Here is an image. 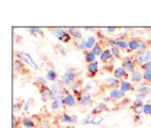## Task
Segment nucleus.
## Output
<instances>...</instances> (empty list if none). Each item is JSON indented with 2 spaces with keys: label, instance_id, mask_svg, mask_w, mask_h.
<instances>
[{
  "label": "nucleus",
  "instance_id": "26",
  "mask_svg": "<svg viewBox=\"0 0 151 128\" xmlns=\"http://www.w3.org/2000/svg\"><path fill=\"white\" fill-rule=\"evenodd\" d=\"M74 47L77 48V50L83 51V53L89 51V50H87V44H86V38H81V39H76V41H74Z\"/></svg>",
  "mask_w": 151,
  "mask_h": 128
},
{
  "label": "nucleus",
  "instance_id": "34",
  "mask_svg": "<svg viewBox=\"0 0 151 128\" xmlns=\"http://www.w3.org/2000/svg\"><path fill=\"white\" fill-rule=\"evenodd\" d=\"M103 50H105V48H103V47H102V44L99 42L97 45H94L92 51H93L94 54H96V57H100V55H102V53H103Z\"/></svg>",
  "mask_w": 151,
  "mask_h": 128
},
{
  "label": "nucleus",
  "instance_id": "25",
  "mask_svg": "<svg viewBox=\"0 0 151 128\" xmlns=\"http://www.w3.org/2000/svg\"><path fill=\"white\" fill-rule=\"evenodd\" d=\"M105 111H109V106H108L106 103H103V102H99L93 109H92V112L97 116V115H100V114H102V112H105Z\"/></svg>",
  "mask_w": 151,
  "mask_h": 128
},
{
  "label": "nucleus",
  "instance_id": "10",
  "mask_svg": "<svg viewBox=\"0 0 151 128\" xmlns=\"http://www.w3.org/2000/svg\"><path fill=\"white\" fill-rule=\"evenodd\" d=\"M63 103H64L65 108H76V106L78 105V102H77V96L73 95V93L65 95L64 99H63Z\"/></svg>",
  "mask_w": 151,
  "mask_h": 128
},
{
  "label": "nucleus",
  "instance_id": "20",
  "mask_svg": "<svg viewBox=\"0 0 151 128\" xmlns=\"http://www.w3.org/2000/svg\"><path fill=\"white\" fill-rule=\"evenodd\" d=\"M105 86L108 88V90H111V89H119L121 82H119V80H116L113 76H111V77H108V79L105 80Z\"/></svg>",
  "mask_w": 151,
  "mask_h": 128
},
{
  "label": "nucleus",
  "instance_id": "1",
  "mask_svg": "<svg viewBox=\"0 0 151 128\" xmlns=\"http://www.w3.org/2000/svg\"><path fill=\"white\" fill-rule=\"evenodd\" d=\"M15 57L19 58L26 67H29L31 70H34V72H37L39 70V66H38V63L32 58V55L29 54V53H26V51H16L15 53Z\"/></svg>",
  "mask_w": 151,
  "mask_h": 128
},
{
  "label": "nucleus",
  "instance_id": "17",
  "mask_svg": "<svg viewBox=\"0 0 151 128\" xmlns=\"http://www.w3.org/2000/svg\"><path fill=\"white\" fill-rule=\"evenodd\" d=\"M119 90L124 92L125 95L128 92H135V85L132 83L131 80H122L121 82V86H119Z\"/></svg>",
  "mask_w": 151,
  "mask_h": 128
},
{
  "label": "nucleus",
  "instance_id": "47",
  "mask_svg": "<svg viewBox=\"0 0 151 128\" xmlns=\"http://www.w3.org/2000/svg\"><path fill=\"white\" fill-rule=\"evenodd\" d=\"M142 116H144V115H134V122L139 124V122L142 121Z\"/></svg>",
  "mask_w": 151,
  "mask_h": 128
},
{
  "label": "nucleus",
  "instance_id": "50",
  "mask_svg": "<svg viewBox=\"0 0 151 128\" xmlns=\"http://www.w3.org/2000/svg\"><path fill=\"white\" fill-rule=\"evenodd\" d=\"M64 128H76V125H73V124H70V125H65Z\"/></svg>",
  "mask_w": 151,
  "mask_h": 128
},
{
  "label": "nucleus",
  "instance_id": "51",
  "mask_svg": "<svg viewBox=\"0 0 151 128\" xmlns=\"http://www.w3.org/2000/svg\"><path fill=\"white\" fill-rule=\"evenodd\" d=\"M12 128H22V127H20V125H19V127H12Z\"/></svg>",
  "mask_w": 151,
  "mask_h": 128
},
{
  "label": "nucleus",
  "instance_id": "32",
  "mask_svg": "<svg viewBox=\"0 0 151 128\" xmlns=\"http://www.w3.org/2000/svg\"><path fill=\"white\" fill-rule=\"evenodd\" d=\"M96 116L93 112H89V114H86L84 115V118L81 119V124L83 125H87V124H92V121H93V118Z\"/></svg>",
  "mask_w": 151,
  "mask_h": 128
},
{
  "label": "nucleus",
  "instance_id": "12",
  "mask_svg": "<svg viewBox=\"0 0 151 128\" xmlns=\"http://www.w3.org/2000/svg\"><path fill=\"white\" fill-rule=\"evenodd\" d=\"M112 76L116 79V80H119V82H122V80H129V79H128L129 74L127 73V70H125L122 66H118V67L115 69V72H113Z\"/></svg>",
  "mask_w": 151,
  "mask_h": 128
},
{
  "label": "nucleus",
  "instance_id": "48",
  "mask_svg": "<svg viewBox=\"0 0 151 128\" xmlns=\"http://www.w3.org/2000/svg\"><path fill=\"white\" fill-rule=\"evenodd\" d=\"M102 102L108 105V103H111L112 101H111V98H109V96H103V98H102Z\"/></svg>",
  "mask_w": 151,
  "mask_h": 128
},
{
  "label": "nucleus",
  "instance_id": "45",
  "mask_svg": "<svg viewBox=\"0 0 151 128\" xmlns=\"http://www.w3.org/2000/svg\"><path fill=\"white\" fill-rule=\"evenodd\" d=\"M86 31H87V32H96V34H99V32H100V29H99V28H93V26H87V28H86Z\"/></svg>",
  "mask_w": 151,
  "mask_h": 128
},
{
  "label": "nucleus",
  "instance_id": "35",
  "mask_svg": "<svg viewBox=\"0 0 151 128\" xmlns=\"http://www.w3.org/2000/svg\"><path fill=\"white\" fill-rule=\"evenodd\" d=\"M144 115L145 116H151V102H145L144 103Z\"/></svg>",
  "mask_w": 151,
  "mask_h": 128
},
{
  "label": "nucleus",
  "instance_id": "37",
  "mask_svg": "<svg viewBox=\"0 0 151 128\" xmlns=\"http://www.w3.org/2000/svg\"><path fill=\"white\" fill-rule=\"evenodd\" d=\"M23 108V103L20 101H15L13 102V114H16V111H20Z\"/></svg>",
  "mask_w": 151,
  "mask_h": 128
},
{
  "label": "nucleus",
  "instance_id": "27",
  "mask_svg": "<svg viewBox=\"0 0 151 128\" xmlns=\"http://www.w3.org/2000/svg\"><path fill=\"white\" fill-rule=\"evenodd\" d=\"M26 31H28V34L32 35V37H42V35H44V31H42L41 28H38V26H28Z\"/></svg>",
  "mask_w": 151,
  "mask_h": 128
},
{
  "label": "nucleus",
  "instance_id": "29",
  "mask_svg": "<svg viewBox=\"0 0 151 128\" xmlns=\"http://www.w3.org/2000/svg\"><path fill=\"white\" fill-rule=\"evenodd\" d=\"M84 61H86V64H90V63L97 61V57H96V54H94L92 50H89V51L84 53Z\"/></svg>",
  "mask_w": 151,
  "mask_h": 128
},
{
  "label": "nucleus",
  "instance_id": "23",
  "mask_svg": "<svg viewBox=\"0 0 151 128\" xmlns=\"http://www.w3.org/2000/svg\"><path fill=\"white\" fill-rule=\"evenodd\" d=\"M45 77H47L48 83H55V82H58V73H57V70H54V69H47Z\"/></svg>",
  "mask_w": 151,
  "mask_h": 128
},
{
  "label": "nucleus",
  "instance_id": "40",
  "mask_svg": "<svg viewBox=\"0 0 151 128\" xmlns=\"http://www.w3.org/2000/svg\"><path fill=\"white\" fill-rule=\"evenodd\" d=\"M31 109V101H26V102H23V108H22V112L23 114H28Z\"/></svg>",
  "mask_w": 151,
  "mask_h": 128
},
{
  "label": "nucleus",
  "instance_id": "24",
  "mask_svg": "<svg viewBox=\"0 0 151 128\" xmlns=\"http://www.w3.org/2000/svg\"><path fill=\"white\" fill-rule=\"evenodd\" d=\"M23 67H25V64H23V63H22L19 58H16V57H15V58H13V73H15V74H16V73L22 74L23 72H25V70H23Z\"/></svg>",
  "mask_w": 151,
  "mask_h": 128
},
{
  "label": "nucleus",
  "instance_id": "46",
  "mask_svg": "<svg viewBox=\"0 0 151 128\" xmlns=\"http://www.w3.org/2000/svg\"><path fill=\"white\" fill-rule=\"evenodd\" d=\"M102 119H103L102 116H99V119H97V118L94 116L93 121H92V124H93V125H100V124H102Z\"/></svg>",
  "mask_w": 151,
  "mask_h": 128
},
{
  "label": "nucleus",
  "instance_id": "30",
  "mask_svg": "<svg viewBox=\"0 0 151 128\" xmlns=\"http://www.w3.org/2000/svg\"><path fill=\"white\" fill-rule=\"evenodd\" d=\"M115 47L121 48L122 51H128V39H127V38H119V39L116 41V45H115Z\"/></svg>",
  "mask_w": 151,
  "mask_h": 128
},
{
  "label": "nucleus",
  "instance_id": "38",
  "mask_svg": "<svg viewBox=\"0 0 151 128\" xmlns=\"http://www.w3.org/2000/svg\"><path fill=\"white\" fill-rule=\"evenodd\" d=\"M115 69H116V67L113 66V63H109V64H105V66H103V70H105V72H111L112 74H113V72H115Z\"/></svg>",
  "mask_w": 151,
  "mask_h": 128
},
{
  "label": "nucleus",
  "instance_id": "16",
  "mask_svg": "<svg viewBox=\"0 0 151 128\" xmlns=\"http://www.w3.org/2000/svg\"><path fill=\"white\" fill-rule=\"evenodd\" d=\"M20 127L22 128H37L38 125L34 118L25 115V116H22V119H20Z\"/></svg>",
  "mask_w": 151,
  "mask_h": 128
},
{
  "label": "nucleus",
  "instance_id": "4",
  "mask_svg": "<svg viewBox=\"0 0 151 128\" xmlns=\"http://www.w3.org/2000/svg\"><path fill=\"white\" fill-rule=\"evenodd\" d=\"M77 102H78V106H80V108H87L89 105H92V102H93L92 92L83 90L81 92V95L77 98Z\"/></svg>",
  "mask_w": 151,
  "mask_h": 128
},
{
  "label": "nucleus",
  "instance_id": "44",
  "mask_svg": "<svg viewBox=\"0 0 151 128\" xmlns=\"http://www.w3.org/2000/svg\"><path fill=\"white\" fill-rule=\"evenodd\" d=\"M103 31H105V32H108V34H113V32H116V31H118V28H116V26H106Z\"/></svg>",
  "mask_w": 151,
  "mask_h": 128
},
{
  "label": "nucleus",
  "instance_id": "2",
  "mask_svg": "<svg viewBox=\"0 0 151 128\" xmlns=\"http://www.w3.org/2000/svg\"><path fill=\"white\" fill-rule=\"evenodd\" d=\"M77 79H78V70L76 67H68L67 70H64V73L61 76V82L65 88H70L73 82H76Z\"/></svg>",
  "mask_w": 151,
  "mask_h": 128
},
{
  "label": "nucleus",
  "instance_id": "49",
  "mask_svg": "<svg viewBox=\"0 0 151 128\" xmlns=\"http://www.w3.org/2000/svg\"><path fill=\"white\" fill-rule=\"evenodd\" d=\"M13 39H15V41H20L22 37H20V35H16V34H13Z\"/></svg>",
  "mask_w": 151,
  "mask_h": 128
},
{
  "label": "nucleus",
  "instance_id": "28",
  "mask_svg": "<svg viewBox=\"0 0 151 128\" xmlns=\"http://www.w3.org/2000/svg\"><path fill=\"white\" fill-rule=\"evenodd\" d=\"M86 44H87V50H93L94 45L99 44L97 37H96V35H89V37L86 38Z\"/></svg>",
  "mask_w": 151,
  "mask_h": 128
},
{
  "label": "nucleus",
  "instance_id": "22",
  "mask_svg": "<svg viewBox=\"0 0 151 128\" xmlns=\"http://www.w3.org/2000/svg\"><path fill=\"white\" fill-rule=\"evenodd\" d=\"M67 32L71 35V38L73 39H81V38H84L83 37V34H81V29L80 28H76V26H70V28H67Z\"/></svg>",
  "mask_w": 151,
  "mask_h": 128
},
{
  "label": "nucleus",
  "instance_id": "6",
  "mask_svg": "<svg viewBox=\"0 0 151 128\" xmlns=\"http://www.w3.org/2000/svg\"><path fill=\"white\" fill-rule=\"evenodd\" d=\"M39 95H41V99L44 102H51L54 99V92L51 89V86L45 85V86H39Z\"/></svg>",
  "mask_w": 151,
  "mask_h": 128
},
{
  "label": "nucleus",
  "instance_id": "31",
  "mask_svg": "<svg viewBox=\"0 0 151 128\" xmlns=\"http://www.w3.org/2000/svg\"><path fill=\"white\" fill-rule=\"evenodd\" d=\"M34 83L39 88V86H45V85H48V80H47L45 76H37V77L34 79Z\"/></svg>",
  "mask_w": 151,
  "mask_h": 128
},
{
  "label": "nucleus",
  "instance_id": "43",
  "mask_svg": "<svg viewBox=\"0 0 151 128\" xmlns=\"http://www.w3.org/2000/svg\"><path fill=\"white\" fill-rule=\"evenodd\" d=\"M93 82H87L86 85H84V88H83V90H86V92H92V89H93Z\"/></svg>",
  "mask_w": 151,
  "mask_h": 128
},
{
  "label": "nucleus",
  "instance_id": "13",
  "mask_svg": "<svg viewBox=\"0 0 151 128\" xmlns=\"http://www.w3.org/2000/svg\"><path fill=\"white\" fill-rule=\"evenodd\" d=\"M108 96L111 98L112 102H119V101L125 99V93L121 92L119 89H111V90H108Z\"/></svg>",
  "mask_w": 151,
  "mask_h": 128
},
{
  "label": "nucleus",
  "instance_id": "21",
  "mask_svg": "<svg viewBox=\"0 0 151 128\" xmlns=\"http://www.w3.org/2000/svg\"><path fill=\"white\" fill-rule=\"evenodd\" d=\"M135 93H151V85L150 83H139V85H135Z\"/></svg>",
  "mask_w": 151,
  "mask_h": 128
},
{
  "label": "nucleus",
  "instance_id": "15",
  "mask_svg": "<svg viewBox=\"0 0 151 128\" xmlns=\"http://www.w3.org/2000/svg\"><path fill=\"white\" fill-rule=\"evenodd\" d=\"M99 61H94V63H90V64H87V67H86V74H87V77H90V79H93L96 74L99 73Z\"/></svg>",
  "mask_w": 151,
  "mask_h": 128
},
{
  "label": "nucleus",
  "instance_id": "3",
  "mask_svg": "<svg viewBox=\"0 0 151 128\" xmlns=\"http://www.w3.org/2000/svg\"><path fill=\"white\" fill-rule=\"evenodd\" d=\"M121 66L127 70L128 74H131L132 72H135L138 69V63H137L135 57H132V55H125L122 58V61H121Z\"/></svg>",
  "mask_w": 151,
  "mask_h": 128
},
{
  "label": "nucleus",
  "instance_id": "42",
  "mask_svg": "<svg viewBox=\"0 0 151 128\" xmlns=\"http://www.w3.org/2000/svg\"><path fill=\"white\" fill-rule=\"evenodd\" d=\"M144 83H150L151 85V70L144 72Z\"/></svg>",
  "mask_w": 151,
  "mask_h": 128
},
{
  "label": "nucleus",
  "instance_id": "52",
  "mask_svg": "<svg viewBox=\"0 0 151 128\" xmlns=\"http://www.w3.org/2000/svg\"><path fill=\"white\" fill-rule=\"evenodd\" d=\"M50 128H51V127H50Z\"/></svg>",
  "mask_w": 151,
  "mask_h": 128
},
{
  "label": "nucleus",
  "instance_id": "41",
  "mask_svg": "<svg viewBox=\"0 0 151 128\" xmlns=\"http://www.w3.org/2000/svg\"><path fill=\"white\" fill-rule=\"evenodd\" d=\"M139 69H141L142 72H148V70H151V61H147V63L141 64V66H139Z\"/></svg>",
  "mask_w": 151,
  "mask_h": 128
},
{
  "label": "nucleus",
  "instance_id": "39",
  "mask_svg": "<svg viewBox=\"0 0 151 128\" xmlns=\"http://www.w3.org/2000/svg\"><path fill=\"white\" fill-rule=\"evenodd\" d=\"M55 50L61 55H65V54H67V50H65V47H63L61 44H57V45H55Z\"/></svg>",
  "mask_w": 151,
  "mask_h": 128
},
{
  "label": "nucleus",
  "instance_id": "18",
  "mask_svg": "<svg viewBox=\"0 0 151 128\" xmlns=\"http://www.w3.org/2000/svg\"><path fill=\"white\" fill-rule=\"evenodd\" d=\"M99 60L103 63V64H109V63H113V58L112 57V53H111V48H105L103 50V53H102V55L99 57Z\"/></svg>",
  "mask_w": 151,
  "mask_h": 128
},
{
  "label": "nucleus",
  "instance_id": "36",
  "mask_svg": "<svg viewBox=\"0 0 151 128\" xmlns=\"http://www.w3.org/2000/svg\"><path fill=\"white\" fill-rule=\"evenodd\" d=\"M147 96H148L147 93H135V95H134V99H135V101H144V102H145Z\"/></svg>",
  "mask_w": 151,
  "mask_h": 128
},
{
  "label": "nucleus",
  "instance_id": "11",
  "mask_svg": "<svg viewBox=\"0 0 151 128\" xmlns=\"http://www.w3.org/2000/svg\"><path fill=\"white\" fill-rule=\"evenodd\" d=\"M129 80H131L134 85H139V83H142L144 82V72L138 67L135 72H132L129 74Z\"/></svg>",
  "mask_w": 151,
  "mask_h": 128
},
{
  "label": "nucleus",
  "instance_id": "5",
  "mask_svg": "<svg viewBox=\"0 0 151 128\" xmlns=\"http://www.w3.org/2000/svg\"><path fill=\"white\" fill-rule=\"evenodd\" d=\"M58 121H60L61 124H65V125H70V124L76 125V124H77V121H78V116L74 115V114L63 112V114H60V115H58Z\"/></svg>",
  "mask_w": 151,
  "mask_h": 128
},
{
  "label": "nucleus",
  "instance_id": "7",
  "mask_svg": "<svg viewBox=\"0 0 151 128\" xmlns=\"http://www.w3.org/2000/svg\"><path fill=\"white\" fill-rule=\"evenodd\" d=\"M134 57H135V60H137V63H138V67H139L141 64H144V63H147V61H151V48H148V50L144 51V53H135Z\"/></svg>",
  "mask_w": 151,
  "mask_h": 128
},
{
  "label": "nucleus",
  "instance_id": "14",
  "mask_svg": "<svg viewBox=\"0 0 151 128\" xmlns=\"http://www.w3.org/2000/svg\"><path fill=\"white\" fill-rule=\"evenodd\" d=\"M144 101H135L134 99V102H132L131 105V109L134 112V115H144Z\"/></svg>",
  "mask_w": 151,
  "mask_h": 128
},
{
  "label": "nucleus",
  "instance_id": "33",
  "mask_svg": "<svg viewBox=\"0 0 151 128\" xmlns=\"http://www.w3.org/2000/svg\"><path fill=\"white\" fill-rule=\"evenodd\" d=\"M111 53H112V57L115 58V60L122 58V50L118 48V47H111Z\"/></svg>",
  "mask_w": 151,
  "mask_h": 128
},
{
  "label": "nucleus",
  "instance_id": "19",
  "mask_svg": "<svg viewBox=\"0 0 151 128\" xmlns=\"http://www.w3.org/2000/svg\"><path fill=\"white\" fill-rule=\"evenodd\" d=\"M50 31L58 41H63V38L67 35V28H50Z\"/></svg>",
  "mask_w": 151,
  "mask_h": 128
},
{
  "label": "nucleus",
  "instance_id": "8",
  "mask_svg": "<svg viewBox=\"0 0 151 128\" xmlns=\"http://www.w3.org/2000/svg\"><path fill=\"white\" fill-rule=\"evenodd\" d=\"M63 99H64V96L60 95V96H57V98H54V99L51 101V103H50L51 112H58V111H61L63 108L65 109V106H64V103H63Z\"/></svg>",
  "mask_w": 151,
  "mask_h": 128
},
{
  "label": "nucleus",
  "instance_id": "9",
  "mask_svg": "<svg viewBox=\"0 0 151 128\" xmlns=\"http://www.w3.org/2000/svg\"><path fill=\"white\" fill-rule=\"evenodd\" d=\"M141 41H142V38H131V39H128V53H138L139 51V48H141Z\"/></svg>",
  "mask_w": 151,
  "mask_h": 128
}]
</instances>
